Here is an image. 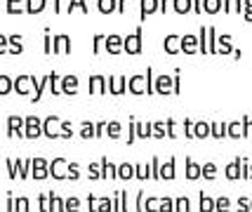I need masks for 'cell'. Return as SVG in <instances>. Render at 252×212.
I'll return each mask as SVG.
<instances>
[{
    "label": "cell",
    "mask_w": 252,
    "mask_h": 212,
    "mask_svg": "<svg viewBox=\"0 0 252 212\" xmlns=\"http://www.w3.org/2000/svg\"><path fill=\"white\" fill-rule=\"evenodd\" d=\"M142 50H144V31H142V24H139L134 33L125 35V52L137 57V55H142Z\"/></svg>",
    "instance_id": "cell-1"
},
{
    "label": "cell",
    "mask_w": 252,
    "mask_h": 212,
    "mask_svg": "<svg viewBox=\"0 0 252 212\" xmlns=\"http://www.w3.org/2000/svg\"><path fill=\"white\" fill-rule=\"evenodd\" d=\"M52 52L55 55H71V38L66 33L52 35Z\"/></svg>",
    "instance_id": "cell-2"
},
{
    "label": "cell",
    "mask_w": 252,
    "mask_h": 212,
    "mask_svg": "<svg viewBox=\"0 0 252 212\" xmlns=\"http://www.w3.org/2000/svg\"><path fill=\"white\" fill-rule=\"evenodd\" d=\"M156 12H160V0H139V22L142 24Z\"/></svg>",
    "instance_id": "cell-3"
},
{
    "label": "cell",
    "mask_w": 252,
    "mask_h": 212,
    "mask_svg": "<svg viewBox=\"0 0 252 212\" xmlns=\"http://www.w3.org/2000/svg\"><path fill=\"white\" fill-rule=\"evenodd\" d=\"M106 52L109 55H121V52H125V38L118 33H111L106 35Z\"/></svg>",
    "instance_id": "cell-4"
},
{
    "label": "cell",
    "mask_w": 252,
    "mask_h": 212,
    "mask_svg": "<svg viewBox=\"0 0 252 212\" xmlns=\"http://www.w3.org/2000/svg\"><path fill=\"white\" fill-rule=\"evenodd\" d=\"M31 88H38V83H35V78H33V76L22 73L19 78H14V90H17L19 94H29V92H31Z\"/></svg>",
    "instance_id": "cell-5"
},
{
    "label": "cell",
    "mask_w": 252,
    "mask_h": 212,
    "mask_svg": "<svg viewBox=\"0 0 252 212\" xmlns=\"http://www.w3.org/2000/svg\"><path fill=\"white\" fill-rule=\"evenodd\" d=\"M182 52H184V55H196V52H200V40H198V35H193V33L182 35Z\"/></svg>",
    "instance_id": "cell-6"
},
{
    "label": "cell",
    "mask_w": 252,
    "mask_h": 212,
    "mask_svg": "<svg viewBox=\"0 0 252 212\" xmlns=\"http://www.w3.org/2000/svg\"><path fill=\"white\" fill-rule=\"evenodd\" d=\"M163 50L167 52V55H179V52H182V35H177V33L165 35Z\"/></svg>",
    "instance_id": "cell-7"
},
{
    "label": "cell",
    "mask_w": 252,
    "mask_h": 212,
    "mask_svg": "<svg viewBox=\"0 0 252 212\" xmlns=\"http://www.w3.org/2000/svg\"><path fill=\"white\" fill-rule=\"evenodd\" d=\"M106 83L109 78H104V76H90V92L92 94H101V92H106Z\"/></svg>",
    "instance_id": "cell-8"
},
{
    "label": "cell",
    "mask_w": 252,
    "mask_h": 212,
    "mask_svg": "<svg viewBox=\"0 0 252 212\" xmlns=\"http://www.w3.org/2000/svg\"><path fill=\"white\" fill-rule=\"evenodd\" d=\"M172 90H175V78H170V76H158V78H156V92L167 94V92H172Z\"/></svg>",
    "instance_id": "cell-9"
},
{
    "label": "cell",
    "mask_w": 252,
    "mask_h": 212,
    "mask_svg": "<svg viewBox=\"0 0 252 212\" xmlns=\"http://www.w3.org/2000/svg\"><path fill=\"white\" fill-rule=\"evenodd\" d=\"M217 55H233V50H236V47H233V43H231V35L229 33H224V35H220V38H217Z\"/></svg>",
    "instance_id": "cell-10"
},
{
    "label": "cell",
    "mask_w": 252,
    "mask_h": 212,
    "mask_svg": "<svg viewBox=\"0 0 252 212\" xmlns=\"http://www.w3.org/2000/svg\"><path fill=\"white\" fill-rule=\"evenodd\" d=\"M127 88H130V92H134V94L146 92V76H132V78L127 80Z\"/></svg>",
    "instance_id": "cell-11"
},
{
    "label": "cell",
    "mask_w": 252,
    "mask_h": 212,
    "mask_svg": "<svg viewBox=\"0 0 252 212\" xmlns=\"http://www.w3.org/2000/svg\"><path fill=\"white\" fill-rule=\"evenodd\" d=\"M125 88H127V80H125V76H111V78H109V90L113 92V94H121V92H125Z\"/></svg>",
    "instance_id": "cell-12"
},
{
    "label": "cell",
    "mask_w": 252,
    "mask_h": 212,
    "mask_svg": "<svg viewBox=\"0 0 252 212\" xmlns=\"http://www.w3.org/2000/svg\"><path fill=\"white\" fill-rule=\"evenodd\" d=\"M62 92H64V94H76L78 92L76 76H64V78H62Z\"/></svg>",
    "instance_id": "cell-13"
},
{
    "label": "cell",
    "mask_w": 252,
    "mask_h": 212,
    "mask_svg": "<svg viewBox=\"0 0 252 212\" xmlns=\"http://www.w3.org/2000/svg\"><path fill=\"white\" fill-rule=\"evenodd\" d=\"M26 2V14H40L47 5V0H24Z\"/></svg>",
    "instance_id": "cell-14"
},
{
    "label": "cell",
    "mask_w": 252,
    "mask_h": 212,
    "mask_svg": "<svg viewBox=\"0 0 252 212\" xmlns=\"http://www.w3.org/2000/svg\"><path fill=\"white\" fill-rule=\"evenodd\" d=\"M224 10V0H203V12L208 14H217Z\"/></svg>",
    "instance_id": "cell-15"
},
{
    "label": "cell",
    "mask_w": 252,
    "mask_h": 212,
    "mask_svg": "<svg viewBox=\"0 0 252 212\" xmlns=\"http://www.w3.org/2000/svg\"><path fill=\"white\" fill-rule=\"evenodd\" d=\"M97 10L101 14H111L118 10V0H97Z\"/></svg>",
    "instance_id": "cell-16"
},
{
    "label": "cell",
    "mask_w": 252,
    "mask_h": 212,
    "mask_svg": "<svg viewBox=\"0 0 252 212\" xmlns=\"http://www.w3.org/2000/svg\"><path fill=\"white\" fill-rule=\"evenodd\" d=\"M172 7L177 14H189L193 10V0H172Z\"/></svg>",
    "instance_id": "cell-17"
},
{
    "label": "cell",
    "mask_w": 252,
    "mask_h": 212,
    "mask_svg": "<svg viewBox=\"0 0 252 212\" xmlns=\"http://www.w3.org/2000/svg\"><path fill=\"white\" fill-rule=\"evenodd\" d=\"M217 29L215 26H208V50H210V55H217Z\"/></svg>",
    "instance_id": "cell-18"
},
{
    "label": "cell",
    "mask_w": 252,
    "mask_h": 212,
    "mask_svg": "<svg viewBox=\"0 0 252 212\" xmlns=\"http://www.w3.org/2000/svg\"><path fill=\"white\" fill-rule=\"evenodd\" d=\"M24 52V45H22V35L14 33L10 35V55H22Z\"/></svg>",
    "instance_id": "cell-19"
},
{
    "label": "cell",
    "mask_w": 252,
    "mask_h": 212,
    "mask_svg": "<svg viewBox=\"0 0 252 212\" xmlns=\"http://www.w3.org/2000/svg\"><path fill=\"white\" fill-rule=\"evenodd\" d=\"M22 12H26L24 0H7V14H22Z\"/></svg>",
    "instance_id": "cell-20"
},
{
    "label": "cell",
    "mask_w": 252,
    "mask_h": 212,
    "mask_svg": "<svg viewBox=\"0 0 252 212\" xmlns=\"http://www.w3.org/2000/svg\"><path fill=\"white\" fill-rule=\"evenodd\" d=\"M243 0H224V12L231 14V12H243Z\"/></svg>",
    "instance_id": "cell-21"
},
{
    "label": "cell",
    "mask_w": 252,
    "mask_h": 212,
    "mask_svg": "<svg viewBox=\"0 0 252 212\" xmlns=\"http://www.w3.org/2000/svg\"><path fill=\"white\" fill-rule=\"evenodd\" d=\"M198 40H200V55H210V50H208V26H200Z\"/></svg>",
    "instance_id": "cell-22"
},
{
    "label": "cell",
    "mask_w": 252,
    "mask_h": 212,
    "mask_svg": "<svg viewBox=\"0 0 252 212\" xmlns=\"http://www.w3.org/2000/svg\"><path fill=\"white\" fill-rule=\"evenodd\" d=\"M76 10H80L83 14H88V2H85V0H71V2H68V14Z\"/></svg>",
    "instance_id": "cell-23"
},
{
    "label": "cell",
    "mask_w": 252,
    "mask_h": 212,
    "mask_svg": "<svg viewBox=\"0 0 252 212\" xmlns=\"http://www.w3.org/2000/svg\"><path fill=\"white\" fill-rule=\"evenodd\" d=\"M12 88H14V80L10 76H0V94H7Z\"/></svg>",
    "instance_id": "cell-24"
},
{
    "label": "cell",
    "mask_w": 252,
    "mask_h": 212,
    "mask_svg": "<svg viewBox=\"0 0 252 212\" xmlns=\"http://www.w3.org/2000/svg\"><path fill=\"white\" fill-rule=\"evenodd\" d=\"M101 43H106V35H104V33H94V38H92V52H94V55H99Z\"/></svg>",
    "instance_id": "cell-25"
},
{
    "label": "cell",
    "mask_w": 252,
    "mask_h": 212,
    "mask_svg": "<svg viewBox=\"0 0 252 212\" xmlns=\"http://www.w3.org/2000/svg\"><path fill=\"white\" fill-rule=\"evenodd\" d=\"M146 92L151 94V92H156V80H154V68L149 66L146 68Z\"/></svg>",
    "instance_id": "cell-26"
},
{
    "label": "cell",
    "mask_w": 252,
    "mask_h": 212,
    "mask_svg": "<svg viewBox=\"0 0 252 212\" xmlns=\"http://www.w3.org/2000/svg\"><path fill=\"white\" fill-rule=\"evenodd\" d=\"M43 35H45L43 52H45V55H50V52H52V35H50V26H45V29H43Z\"/></svg>",
    "instance_id": "cell-27"
},
{
    "label": "cell",
    "mask_w": 252,
    "mask_h": 212,
    "mask_svg": "<svg viewBox=\"0 0 252 212\" xmlns=\"http://www.w3.org/2000/svg\"><path fill=\"white\" fill-rule=\"evenodd\" d=\"M50 90H52L55 94H59V92H62V88H59V76H57V71H50Z\"/></svg>",
    "instance_id": "cell-28"
},
{
    "label": "cell",
    "mask_w": 252,
    "mask_h": 212,
    "mask_svg": "<svg viewBox=\"0 0 252 212\" xmlns=\"http://www.w3.org/2000/svg\"><path fill=\"white\" fill-rule=\"evenodd\" d=\"M38 130H40V125H38V118H29V134H31V137H35V134H38Z\"/></svg>",
    "instance_id": "cell-29"
},
{
    "label": "cell",
    "mask_w": 252,
    "mask_h": 212,
    "mask_svg": "<svg viewBox=\"0 0 252 212\" xmlns=\"http://www.w3.org/2000/svg\"><path fill=\"white\" fill-rule=\"evenodd\" d=\"M5 52H10V38L0 33V55H5Z\"/></svg>",
    "instance_id": "cell-30"
},
{
    "label": "cell",
    "mask_w": 252,
    "mask_h": 212,
    "mask_svg": "<svg viewBox=\"0 0 252 212\" xmlns=\"http://www.w3.org/2000/svg\"><path fill=\"white\" fill-rule=\"evenodd\" d=\"M52 10H55V14H62V0H52Z\"/></svg>",
    "instance_id": "cell-31"
},
{
    "label": "cell",
    "mask_w": 252,
    "mask_h": 212,
    "mask_svg": "<svg viewBox=\"0 0 252 212\" xmlns=\"http://www.w3.org/2000/svg\"><path fill=\"white\" fill-rule=\"evenodd\" d=\"M7 125H10V132L12 130H17V127H19V118H14V116H12L10 121H7Z\"/></svg>",
    "instance_id": "cell-32"
},
{
    "label": "cell",
    "mask_w": 252,
    "mask_h": 212,
    "mask_svg": "<svg viewBox=\"0 0 252 212\" xmlns=\"http://www.w3.org/2000/svg\"><path fill=\"white\" fill-rule=\"evenodd\" d=\"M193 12H196V14L203 12V0H193Z\"/></svg>",
    "instance_id": "cell-33"
},
{
    "label": "cell",
    "mask_w": 252,
    "mask_h": 212,
    "mask_svg": "<svg viewBox=\"0 0 252 212\" xmlns=\"http://www.w3.org/2000/svg\"><path fill=\"white\" fill-rule=\"evenodd\" d=\"M189 177H191V179L198 177V168H196V165H191V163H189Z\"/></svg>",
    "instance_id": "cell-34"
},
{
    "label": "cell",
    "mask_w": 252,
    "mask_h": 212,
    "mask_svg": "<svg viewBox=\"0 0 252 212\" xmlns=\"http://www.w3.org/2000/svg\"><path fill=\"white\" fill-rule=\"evenodd\" d=\"M170 2H172V0H160V12H163V14L170 10Z\"/></svg>",
    "instance_id": "cell-35"
},
{
    "label": "cell",
    "mask_w": 252,
    "mask_h": 212,
    "mask_svg": "<svg viewBox=\"0 0 252 212\" xmlns=\"http://www.w3.org/2000/svg\"><path fill=\"white\" fill-rule=\"evenodd\" d=\"M83 134H85V137H90V134H92V125H90V123L83 125Z\"/></svg>",
    "instance_id": "cell-36"
},
{
    "label": "cell",
    "mask_w": 252,
    "mask_h": 212,
    "mask_svg": "<svg viewBox=\"0 0 252 212\" xmlns=\"http://www.w3.org/2000/svg\"><path fill=\"white\" fill-rule=\"evenodd\" d=\"M205 177H215V165H208V168H205Z\"/></svg>",
    "instance_id": "cell-37"
},
{
    "label": "cell",
    "mask_w": 252,
    "mask_h": 212,
    "mask_svg": "<svg viewBox=\"0 0 252 212\" xmlns=\"http://www.w3.org/2000/svg\"><path fill=\"white\" fill-rule=\"evenodd\" d=\"M196 132H198V134H205V132H208V125H203V123H200V125L196 127Z\"/></svg>",
    "instance_id": "cell-38"
},
{
    "label": "cell",
    "mask_w": 252,
    "mask_h": 212,
    "mask_svg": "<svg viewBox=\"0 0 252 212\" xmlns=\"http://www.w3.org/2000/svg\"><path fill=\"white\" fill-rule=\"evenodd\" d=\"M130 172H132V170L125 165V168H121V177H130Z\"/></svg>",
    "instance_id": "cell-39"
},
{
    "label": "cell",
    "mask_w": 252,
    "mask_h": 212,
    "mask_svg": "<svg viewBox=\"0 0 252 212\" xmlns=\"http://www.w3.org/2000/svg\"><path fill=\"white\" fill-rule=\"evenodd\" d=\"M125 2H127V0H118V12H121V14H125Z\"/></svg>",
    "instance_id": "cell-40"
},
{
    "label": "cell",
    "mask_w": 252,
    "mask_h": 212,
    "mask_svg": "<svg viewBox=\"0 0 252 212\" xmlns=\"http://www.w3.org/2000/svg\"><path fill=\"white\" fill-rule=\"evenodd\" d=\"M243 17H245V22H252V10H243Z\"/></svg>",
    "instance_id": "cell-41"
},
{
    "label": "cell",
    "mask_w": 252,
    "mask_h": 212,
    "mask_svg": "<svg viewBox=\"0 0 252 212\" xmlns=\"http://www.w3.org/2000/svg\"><path fill=\"white\" fill-rule=\"evenodd\" d=\"M243 7H245V10H252V0H243Z\"/></svg>",
    "instance_id": "cell-42"
},
{
    "label": "cell",
    "mask_w": 252,
    "mask_h": 212,
    "mask_svg": "<svg viewBox=\"0 0 252 212\" xmlns=\"http://www.w3.org/2000/svg\"><path fill=\"white\" fill-rule=\"evenodd\" d=\"M241 57H243V52L238 50V47H236V50H233V59H241Z\"/></svg>",
    "instance_id": "cell-43"
}]
</instances>
